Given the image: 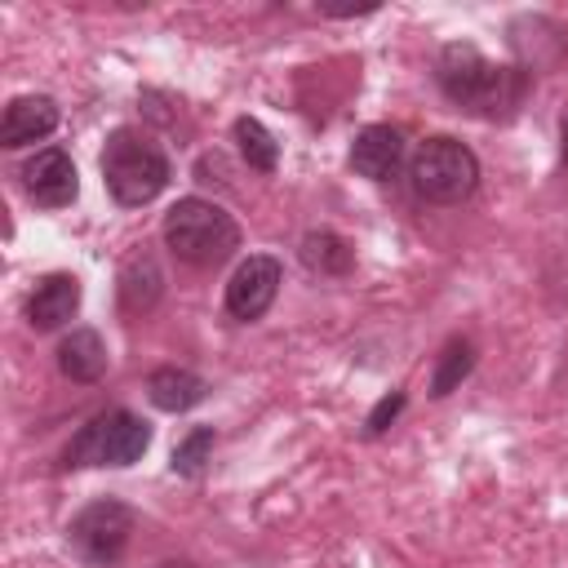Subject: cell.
I'll return each mask as SVG.
<instances>
[{
	"label": "cell",
	"instance_id": "6",
	"mask_svg": "<svg viewBox=\"0 0 568 568\" xmlns=\"http://www.w3.org/2000/svg\"><path fill=\"white\" fill-rule=\"evenodd\" d=\"M129 532H133V510L124 501H115V497H98V501H89L71 519L67 541H71V550L84 564H98L102 568V564H115L124 555Z\"/></svg>",
	"mask_w": 568,
	"mask_h": 568
},
{
	"label": "cell",
	"instance_id": "10",
	"mask_svg": "<svg viewBox=\"0 0 568 568\" xmlns=\"http://www.w3.org/2000/svg\"><path fill=\"white\" fill-rule=\"evenodd\" d=\"M58 129V102L44 98V93H27V98H13L4 106V120H0V146H27V142H40Z\"/></svg>",
	"mask_w": 568,
	"mask_h": 568
},
{
	"label": "cell",
	"instance_id": "12",
	"mask_svg": "<svg viewBox=\"0 0 568 568\" xmlns=\"http://www.w3.org/2000/svg\"><path fill=\"white\" fill-rule=\"evenodd\" d=\"M209 395L204 377H195L191 368H155L146 377V399L160 408V413H186L195 408L200 399Z\"/></svg>",
	"mask_w": 568,
	"mask_h": 568
},
{
	"label": "cell",
	"instance_id": "1",
	"mask_svg": "<svg viewBox=\"0 0 568 568\" xmlns=\"http://www.w3.org/2000/svg\"><path fill=\"white\" fill-rule=\"evenodd\" d=\"M164 244L186 266H222L240 248V226L222 204L186 195L164 213Z\"/></svg>",
	"mask_w": 568,
	"mask_h": 568
},
{
	"label": "cell",
	"instance_id": "8",
	"mask_svg": "<svg viewBox=\"0 0 568 568\" xmlns=\"http://www.w3.org/2000/svg\"><path fill=\"white\" fill-rule=\"evenodd\" d=\"M22 186H27V195H31L40 209H62V204H71L75 191H80L75 164H71V155L58 151V146H44V151H36V155L22 164Z\"/></svg>",
	"mask_w": 568,
	"mask_h": 568
},
{
	"label": "cell",
	"instance_id": "14",
	"mask_svg": "<svg viewBox=\"0 0 568 568\" xmlns=\"http://www.w3.org/2000/svg\"><path fill=\"white\" fill-rule=\"evenodd\" d=\"M160 288H164V275H160L155 257H133L124 266V275H120V302H124V311H151L155 297H160Z\"/></svg>",
	"mask_w": 568,
	"mask_h": 568
},
{
	"label": "cell",
	"instance_id": "19",
	"mask_svg": "<svg viewBox=\"0 0 568 568\" xmlns=\"http://www.w3.org/2000/svg\"><path fill=\"white\" fill-rule=\"evenodd\" d=\"M399 408H404V395H399V390H390L386 399H377V408L368 413L364 430H368V435H382V430H386V422H395V413H399Z\"/></svg>",
	"mask_w": 568,
	"mask_h": 568
},
{
	"label": "cell",
	"instance_id": "2",
	"mask_svg": "<svg viewBox=\"0 0 568 568\" xmlns=\"http://www.w3.org/2000/svg\"><path fill=\"white\" fill-rule=\"evenodd\" d=\"M102 182L115 204L142 209L169 186V160L151 138H142L133 129H115L102 151Z\"/></svg>",
	"mask_w": 568,
	"mask_h": 568
},
{
	"label": "cell",
	"instance_id": "9",
	"mask_svg": "<svg viewBox=\"0 0 568 568\" xmlns=\"http://www.w3.org/2000/svg\"><path fill=\"white\" fill-rule=\"evenodd\" d=\"M404 160V138L390 124H368L351 142V169L368 182H390Z\"/></svg>",
	"mask_w": 568,
	"mask_h": 568
},
{
	"label": "cell",
	"instance_id": "16",
	"mask_svg": "<svg viewBox=\"0 0 568 568\" xmlns=\"http://www.w3.org/2000/svg\"><path fill=\"white\" fill-rule=\"evenodd\" d=\"M235 142H240V155L248 160V169L275 173V164H280V142L271 138V129H266L262 120L240 115V120H235Z\"/></svg>",
	"mask_w": 568,
	"mask_h": 568
},
{
	"label": "cell",
	"instance_id": "17",
	"mask_svg": "<svg viewBox=\"0 0 568 568\" xmlns=\"http://www.w3.org/2000/svg\"><path fill=\"white\" fill-rule=\"evenodd\" d=\"M470 364H475V346H470V342H448L444 355H439V364H435V373H430V395H435V399L448 395V390L470 373Z\"/></svg>",
	"mask_w": 568,
	"mask_h": 568
},
{
	"label": "cell",
	"instance_id": "15",
	"mask_svg": "<svg viewBox=\"0 0 568 568\" xmlns=\"http://www.w3.org/2000/svg\"><path fill=\"white\" fill-rule=\"evenodd\" d=\"M302 262L311 271H320V275H346L351 262H355V253H351V244L337 231H311L302 240Z\"/></svg>",
	"mask_w": 568,
	"mask_h": 568
},
{
	"label": "cell",
	"instance_id": "5",
	"mask_svg": "<svg viewBox=\"0 0 568 568\" xmlns=\"http://www.w3.org/2000/svg\"><path fill=\"white\" fill-rule=\"evenodd\" d=\"M151 444V426L129 408H106L67 444V466H133Z\"/></svg>",
	"mask_w": 568,
	"mask_h": 568
},
{
	"label": "cell",
	"instance_id": "7",
	"mask_svg": "<svg viewBox=\"0 0 568 568\" xmlns=\"http://www.w3.org/2000/svg\"><path fill=\"white\" fill-rule=\"evenodd\" d=\"M280 280H284V271H280V262H275L271 253L244 257V262L235 266L231 284H226V311H231L235 320H257V315H266V306H271L275 293H280Z\"/></svg>",
	"mask_w": 568,
	"mask_h": 568
},
{
	"label": "cell",
	"instance_id": "11",
	"mask_svg": "<svg viewBox=\"0 0 568 568\" xmlns=\"http://www.w3.org/2000/svg\"><path fill=\"white\" fill-rule=\"evenodd\" d=\"M80 306V280L75 275H44L27 302V320L36 333H49V328H62Z\"/></svg>",
	"mask_w": 568,
	"mask_h": 568
},
{
	"label": "cell",
	"instance_id": "18",
	"mask_svg": "<svg viewBox=\"0 0 568 568\" xmlns=\"http://www.w3.org/2000/svg\"><path fill=\"white\" fill-rule=\"evenodd\" d=\"M209 453H213V426H195V430L173 448V470L186 475V479H195V475H204Z\"/></svg>",
	"mask_w": 568,
	"mask_h": 568
},
{
	"label": "cell",
	"instance_id": "21",
	"mask_svg": "<svg viewBox=\"0 0 568 568\" xmlns=\"http://www.w3.org/2000/svg\"><path fill=\"white\" fill-rule=\"evenodd\" d=\"M160 568H191V564H160Z\"/></svg>",
	"mask_w": 568,
	"mask_h": 568
},
{
	"label": "cell",
	"instance_id": "3",
	"mask_svg": "<svg viewBox=\"0 0 568 568\" xmlns=\"http://www.w3.org/2000/svg\"><path fill=\"white\" fill-rule=\"evenodd\" d=\"M435 75L453 102L484 111V115H497L501 106H510L519 98V75L510 67L488 62L475 44H448L435 62Z\"/></svg>",
	"mask_w": 568,
	"mask_h": 568
},
{
	"label": "cell",
	"instance_id": "4",
	"mask_svg": "<svg viewBox=\"0 0 568 568\" xmlns=\"http://www.w3.org/2000/svg\"><path fill=\"white\" fill-rule=\"evenodd\" d=\"M413 191L430 204H462L479 186V160L457 138H426L408 160Z\"/></svg>",
	"mask_w": 568,
	"mask_h": 568
},
{
	"label": "cell",
	"instance_id": "20",
	"mask_svg": "<svg viewBox=\"0 0 568 568\" xmlns=\"http://www.w3.org/2000/svg\"><path fill=\"white\" fill-rule=\"evenodd\" d=\"M564 155H568V115H564Z\"/></svg>",
	"mask_w": 568,
	"mask_h": 568
},
{
	"label": "cell",
	"instance_id": "13",
	"mask_svg": "<svg viewBox=\"0 0 568 568\" xmlns=\"http://www.w3.org/2000/svg\"><path fill=\"white\" fill-rule=\"evenodd\" d=\"M58 368L71 382H98L106 373V346L93 328H71L58 346Z\"/></svg>",
	"mask_w": 568,
	"mask_h": 568
}]
</instances>
